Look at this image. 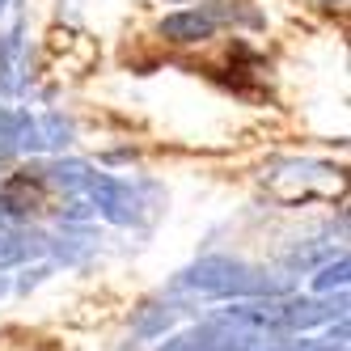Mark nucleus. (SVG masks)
<instances>
[{
    "label": "nucleus",
    "instance_id": "f257e3e1",
    "mask_svg": "<svg viewBox=\"0 0 351 351\" xmlns=\"http://www.w3.org/2000/svg\"><path fill=\"white\" fill-rule=\"evenodd\" d=\"M216 21L208 13H173L161 21V34L173 38V43H199V38H212Z\"/></svg>",
    "mask_w": 351,
    "mask_h": 351
},
{
    "label": "nucleus",
    "instance_id": "f03ea898",
    "mask_svg": "<svg viewBox=\"0 0 351 351\" xmlns=\"http://www.w3.org/2000/svg\"><path fill=\"white\" fill-rule=\"evenodd\" d=\"M343 271H347V263H339L335 271H326L322 280H317V288H330V284H343Z\"/></svg>",
    "mask_w": 351,
    "mask_h": 351
},
{
    "label": "nucleus",
    "instance_id": "7ed1b4c3",
    "mask_svg": "<svg viewBox=\"0 0 351 351\" xmlns=\"http://www.w3.org/2000/svg\"><path fill=\"white\" fill-rule=\"evenodd\" d=\"M0 5H5V0H0Z\"/></svg>",
    "mask_w": 351,
    "mask_h": 351
}]
</instances>
